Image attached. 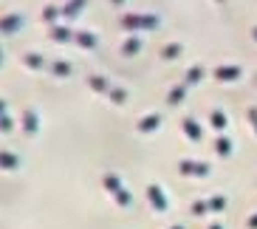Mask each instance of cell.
<instances>
[{
	"label": "cell",
	"mask_w": 257,
	"mask_h": 229,
	"mask_svg": "<svg viewBox=\"0 0 257 229\" xmlns=\"http://www.w3.org/2000/svg\"><path fill=\"white\" fill-rule=\"evenodd\" d=\"M102 187H105L107 192H110V198L116 201V204L121 206V209H127L130 204H133V195H130V190L121 184L119 176H113V173H107L105 178H102Z\"/></svg>",
	"instance_id": "obj_1"
},
{
	"label": "cell",
	"mask_w": 257,
	"mask_h": 229,
	"mask_svg": "<svg viewBox=\"0 0 257 229\" xmlns=\"http://www.w3.org/2000/svg\"><path fill=\"white\" fill-rule=\"evenodd\" d=\"M119 23L124 31H153V29H159V17L156 15H121Z\"/></svg>",
	"instance_id": "obj_2"
},
{
	"label": "cell",
	"mask_w": 257,
	"mask_h": 229,
	"mask_svg": "<svg viewBox=\"0 0 257 229\" xmlns=\"http://www.w3.org/2000/svg\"><path fill=\"white\" fill-rule=\"evenodd\" d=\"M178 173L181 176H195V178H206L212 173V167L206 161H195V159H181L178 161Z\"/></svg>",
	"instance_id": "obj_3"
},
{
	"label": "cell",
	"mask_w": 257,
	"mask_h": 229,
	"mask_svg": "<svg viewBox=\"0 0 257 229\" xmlns=\"http://www.w3.org/2000/svg\"><path fill=\"white\" fill-rule=\"evenodd\" d=\"M147 201L153 204V209H156V212H167V206H170L167 192L161 190L159 184H150V187H147Z\"/></svg>",
	"instance_id": "obj_4"
},
{
	"label": "cell",
	"mask_w": 257,
	"mask_h": 229,
	"mask_svg": "<svg viewBox=\"0 0 257 229\" xmlns=\"http://www.w3.org/2000/svg\"><path fill=\"white\" fill-rule=\"evenodd\" d=\"M23 29V15L20 12H9L0 17V34H17Z\"/></svg>",
	"instance_id": "obj_5"
},
{
	"label": "cell",
	"mask_w": 257,
	"mask_h": 229,
	"mask_svg": "<svg viewBox=\"0 0 257 229\" xmlns=\"http://www.w3.org/2000/svg\"><path fill=\"white\" fill-rule=\"evenodd\" d=\"M240 65H218V68L212 71V76L218 79V82H237L240 79Z\"/></svg>",
	"instance_id": "obj_6"
},
{
	"label": "cell",
	"mask_w": 257,
	"mask_h": 229,
	"mask_svg": "<svg viewBox=\"0 0 257 229\" xmlns=\"http://www.w3.org/2000/svg\"><path fill=\"white\" fill-rule=\"evenodd\" d=\"M181 130H184V136L189 139V142H201L204 139V128L198 125V119H192V116H187L181 122Z\"/></svg>",
	"instance_id": "obj_7"
},
{
	"label": "cell",
	"mask_w": 257,
	"mask_h": 229,
	"mask_svg": "<svg viewBox=\"0 0 257 229\" xmlns=\"http://www.w3.org/2000/svg\"><path fill=\"white\" fill-rule=\"evenodd\" d=\"M74 43H76L79 48H88V51H91V48L99 46V37L93 34V31L82 29V31H74Z\"/></svg>",
	"instance_id": "obj_8"
},
{
	"label": "cell",
	"mask_w": 257,
	"mask_h": 229,
	"mask_svg": "<svg viewBox=\"0 0 257 229\" xmlns=\"http://www.w3.org/2000/svg\"><path fill=\"white\" fill-rule=\"evenodd\" d=\"M161 128V116L159 113H147V116H142L136 122V130L139 133H153V130H159Z\"/></svg>",
	"instance_id": "obj_9"
},
{
	"label": "cell",
	"mask_w": 257,
	"mask_h": 229,
	"mask_svg": "<svg viewBox=\"0 0 257 229\" xmlns=\"http://www.w3.org/2000/svg\"><path fill=\"white\" fill-rule=\"evenodd\" d=\"M88 88H91L93 93H110V88H113V85H110V79H107V76L91 74V76H88Z\"/></svg>",
	"instance_id": "obj_10"
},
{
	"label": "cell",
	"mask_w": 257,
	"mask_h": 229,
	"mask_svg": "<svg viewBox=\"0 0 257 229\" xmlns=\"http://www.w3.org/2000/svg\"><path fill=\"white\" fill-rule=\"evenodd\" d=\"M85 6H88V0H68L65 6H62V17H68V20H76V17L85 12Z\"/></svg>",
	"instance_id": "obj_11"
},
{
	"label": "cell",
	"mask_w": 257,
	"mask_h": 229,
	"mask_svg": "<svg viewBox=\"0 0 257 229\" xmlns=\"http://www.w3.org/2000/svg\"><path fill=\"white\" fill-rule=\"evenodd\" d=\"M48 37H51L54 43H71V40H74V31H71L68 26H57L54 23L51 29H48Z\"/></svg>",
	"instance_id": "obj_12"
},
{
	"label": "cell",
	"mask_w": 257,
	"mask_h": 229,
	"mask_svg": "<svg viewBox=\"0 0 257 229\" xmlns=\"http://www.w3.org/2000/svg\"><path fill=\"white\" fill-rule=\"evenodd\" d=\"M23 130L29 133V136L40 130V116H37V110H31V107H26V110H23Z\"/></svg>",
	"instance_id": "obj_13"
},
{
	"label": "cell",
	"mask_w": 257,
	"mask_h": 229,
	"mask_svg": "<svg viewBox=\"0 0 257 229\" xmlns=\"http://www.w3.org/2000/svg\"><path fill=\"white\" fill-rule=\"evenodd\" d=\"M121 57H136L139 51H142V37L139 34H133V37H127L124 43H121Z\"/></svg>",
	"instance_id": "obj_14"
},
{
	"label": "cell",
	"mask_w": 257,
	"mask_h": 229,
	"mask_svg": "<svg viewBox=\"0 0 257 229\" xmlns=\"http://www.w3.org/2000/svg\"><path fill=\"white\" fill-rule=\"evenodd\" d=\"M23 65L31 68V71H40L43 65H46V57H43L40 51H26L23 54Z\"/></svg>",
	"instance_id": "obj_15"
},
{
	"label": "cell",
	"mask_w": 257,
	"mask_h": 229,
	"mask_svg": "<svg viewBox=\"0 0 257 229\" xmlns=\"http://www.w3.org/2000/svg\"><path fill=\"white\" fill-rule=\"evenodd\" d=\"M48 71H51V76H57V79H65V76H71V62L65 60H54L51 65H48Z\"/></svg>",
	"instance_id": "obj_16"
},
{
	"label": "cell",
	"mask_w": 257,
	"mask_h": 229,
	"mask_svg": "<svg viewBox=\"0 0 257 229\" xmlns=\"http://www.w3.org/2000/svg\"><path fill=\"white\" fill-rule=\"evenodd\" d=\"M212 145H215V153H218L220 159H229V156H232V150H234L232 139H226V136H218Z\"/></svg>",
	"instance_id": "obj_17"
},
{
	"label": "cell",
	"mask_w": 257,
	"mask_h": 229,
	"mask_svg": "<svg viewBox=\"0 0 257 229\" xmlns=\"http://www.w3.org/2000/svg\"><path fill=\"white\" fill-rule=\"evenodd\" d=\"M17 167H20V159H17L15 153L12 150H0V170H6L9 173V170H17Z\"/></svg>",
	"instance_id": "obj_18"
},
{
	"label": "cell",
	"mask_w": 257,
	"mask_h": 229,
	"mask_svg": "<svg viewBox=\"0 0 257 229\" xmlns=\"http://www.w3.org/2000/svg\"><path fill=\"white\" fill-rule=\"evenodd\" d=\"M184 96H187V85H175V88H170V93H167V105H181Z\"/></svg>",
	"instance_id": "obj_19"
},
{
	"label": "cell",
	"mask_w": 257,
	"mask_h": 229,
	"mask_svg": "<svg viewBox=\"0 0 257 229\" xmlns=\"http://www.w3.org/2000/svg\"><path fill=\"white\" fill-rule=\"evenodd\" d=\"M201 79H204V68H201V65H192V68H187V74H184V85H198L201 82Z\"/></svg>",
	"instance_id": "obj_20"
},
{
	"label": "cell",
	"mask_w": 257,
	"mask_h": 229,
	"mask_svg": "<svg viewBox=\"0 0 257 229\" xmlns=\"http://www.w3.org/2000/svg\"><path fill=\"white\" fill-rule=\"evenodd\" d=\"M60 15H62V9L57 6V3H48V6H43V20H46V23L54 26V20H57Z\"/></svg>",
	"instance_id": "obj_21"
},
{
	"label": "cell",
	"mask_w": 257,
	"mask_h": 229,
	"mask_svg": "<svg viewBox=\"0 0 257 229\" xmlns=\"http://www.w3.org/2000/svg\"><path fill=\"white\" fill-rule=\"evenodd\" d=\"M181 51H184L181 43H170V46L161 48V57H164V60H175V57H181Z\"/></svg>",
	"instance_id": "obj_22"
},
{
	"label": "cell",
	"mask_w": 257,
	"mask_h": 229,
	"mask_svg": "<svg viewBox=\"0 0 257 229\" xmlns=\"http://www.w3.org/2000/svg\"><path fill=\"white\" fill-rule=\"evenodd\" d=\"M209 122H212V128L215 130H226V113H223V110H212L209 113Z\"/></svg>",
	"instance_id": "obj_23"
},
{
	"label": "cell",
	"mask_w": 257,
	"mask_h": 229,
	"mask_svg": "<svg viewBox=\"0 0 257 229\" xmlns=\"http://www.w3.org/2000/svg\"><path fill=\"white\" fill-rule=\"evenodd\" d=\"M107 96H110V102H113V105H124V102H127V91H124V88H110V93H107Z\"/></svg>",
	"instance_id": "obj_24"
},
{
	"label": "cell",
	"mask_w": 257,
	"mask_h": 229,
	"mask_svg": "<svg viewBox=\"0 0 257 229\" xmlns=\"http://www.w3.org/2000/svg\"><path fill=\"white\" fill-rule=\"evenodd\" d=\"M206 204H209V212H220V209L226 206V198H223V195H212Z\"/></svg>",
	"instance_id": "obj_25"
},
{
	"label": "cell",
	"mask_w": 257,
	"mask_h": 229,
	"mask_svg": "<svg viewBox=\"0 0 257 229\" xmlns=\"http://www.w3.org/2000/svg\"><path fill=\"white\" fill-rule=\"evenodd\" d=\"M12 130H15V119L9 113H3L0 116V133H12Z\"/></svg>",
	"instance_id": "obj_26"
},
{
	"label": "cell",
	"mask_w": 257,
	"mask_h": 229,
	"mask_svg": "<svg viewBox=\"0 0 257 229\" xmlns=\"http://www.w3.org/2000/svg\"><path fill=\"white\" fill-rule=\"evenodd\" d=\"M206 209H209V204H206V201H195V204H192V215H204Z\"/></svg>",
	"instance_id": "obj_27"
},
{
	"label": "cell",
	"mask_w": 257,
	"mask_h": 229,
	"mask_svg": "<svg viewBox=\"0 0 257 229\" xmlns=\"http://www.w3.org/2000/svg\"><path fill=\"white\" fill-rule=\"evenodd\" d=\"M249 122H251V130L257 133V107H254V105L249 107Z\"/></svg>",
	"instance_id": "obj_28"
},
{
	"label": "cell",
	"mask_w": 257,
	"mask_h": 229,
	"mask_svg": "<svg viewBox=\"0 0 257 229\" xmlns=\"http://www.w3.org/2000/svg\"><path fill=\"white\" fill-rule=\"evenodd\" d=\"M6 110H9V102H6V99H0V116L6 113Z\"/></svg>",
	"instance_id": "obj_29"
},
{
	"label": "cell",
	"mask_w": 257,
	"mask_h": 229,
	"mask_svg": "<svg viewBox=\"0 0 257 229\" xmlns=\"http://www.w3.org/2000/svg\"><path fill=\"white\" fill-rule=\"evenodd\" d=\"M249 229H257V215H251V218H249Z\"/></svg>",
	"instance_id": "obj_30"
},
{
	"label": "cell",
	"mask_w": 257,
	"mask_h": 229,
	"mask_svg": "<svg viewBox=\"0 0 257 229\" xmlns=\"http://www.w3.org/2000/svg\"><path fill=\"white\" fill-rule=\"evenodd\" d=\"M3 62H6V57H3V48H0V68H3Z\"/></svg>",
	"instance_id": "obj_31"
},
{
	"label": "cell",
	"mask_w": 257,
	"mask_h": 229,
	"mask_svg": "<svg viewBox=\"0 0 257 229\" xmlns=\"http://www.w3.org/2000/svg\"><path fill=\"white\" fill-rule=\"evenodd\" d=\"M251 40H254V43H257V26H254V29H251Z\"/></svg>",
	"instance_id": "obj_32"
},
{
	"label": "cell",
	"mask_w": 257,
	"mask_h": 229,
	"mask_svg": "<svg viewBox=\"0 0 257 229\" xmlns=\"http://www.w3.org/2000/svg\"><path fill=\"white\" fill-rule=\"evenodd\" d=\"M110 3H113V6H124V0H110Z\"/></svg>",
	"instance_id": "obj_33"
},
{
	"label": "cell",
	"mask_w": 257,
	"mask_h": 229,
	"mask_svg": "<svg viewBox=\"0 0 257 229\" xmlns=\"http://www.w3.org/2000/svg\"><path fill=\"white\" fill-rule=\"evenodd\" d=\"M209 229H223V226H220V223H212V226Z\"/></svg>",
	"instance_id": "obj_34"
},
{
	"label": "cell",
	"mask_w": 257,
	"mask_h": 229,
	"mask_svg": "<svg viewBox=\"0 0 257 229\" xmlns=\"http://www.w3.org/2000/svg\"><path fill=\"white\" fill-rule=\"evenodd\" d=\"M170 229H184V226H170Z\"/></svg>",
	"instance_id": "obj_35"
}]
</instances>
